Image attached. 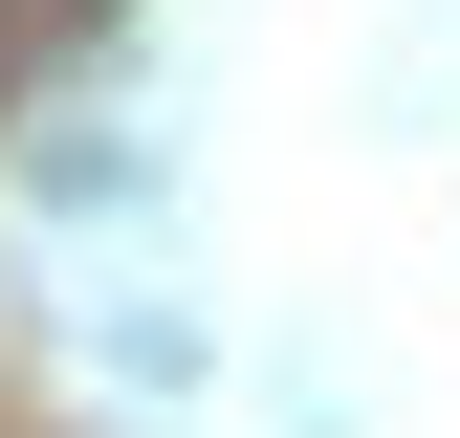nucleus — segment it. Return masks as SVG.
I'll return each instance as SVG.
<instances>
[]
</instances>
